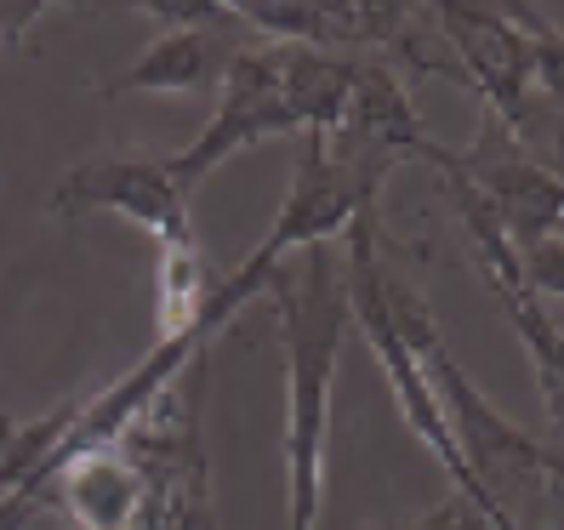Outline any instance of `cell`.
Listing matches in <instances>:
<instances>
[{"label": "cell", "instance_id": "1", "mask_svg": "<svg viewBox=\"0 0 564 530\" xmlns=\"http://www.w3.org/2000/svg\"><path fill=\"white\" fill-rule=\"evenodd\" d=\"M262 296L280 314L285 354V513L291 530H319L325 508V440H330V393L354 331L348 274L330 246H303L274 262Z\"/></svg>", "mask_w": 564, "mask_h": 530}, {"label": "cell", "instance_id": "2", "mask_svg": "<svg viewBox=\"0 0 564 530\" xmlns=\"http://www.w3.org/2000/svg\"><path fill=\"white\" fill-rule=\"evenodd\" d=\"M365 57H337L314 46H285V41H251L235 52L217 91V109L200 126L188 149L165 154L183 194H194L223 160H235L285 131H330L343 120L354 80Z\"/></svg>", "mask_w": 564, "mask_h": 530}, {"label": "cell", "instance_id": "3", "mask_svg": "<svg viewBox=\"0 0 564 530\" xmlns=\"http://www.w3.org/2000/svg\"><path fill=\"white\" fill-rule=\"evenodd\" d=\"M343 274H348L354 325L365 331V343H371L377 366H382V377H388V388H393V400H400V417L411 422V434H416L427 451H434V462L451 474L456 496H468V502L490 519V530H524V524L513 519V508L496 502V496L479 485V474L468 468V456H462V445H456V428H451V417H445V405H440L434 382H427L422 359L405 348V337L393 331V320H388V309H382V291H377V274H382L377 212L359 217V223L348 228V262H343Z\"/></svg>", "mask_w": 564, "mask_h": 530}, {"label": "cell", "instance_id": "4", "mask_svg": "<svg viewBox=\"0 0 564 530\" xmlns=\"http://www.w3.org/2000/svg\"><path fill=\"white\" fill-rule=\"evenodd\" d=\"M434 29L456 57V75L485 97V115L508 126L524 149H547V97L536 86V57H530L524 29L508 7H474V0H440Z\"/></svg>", "mask_w": 564, "mask_h": 530}, {"label": "cell", "instance_id": "5", "mask_svg": "<svg viewBox=\"0 0 564 530\" xmlns=\"http://www.w3.org/2000/svg\"><path fill=\"white\" fill-rule=\"evenodd\" d=\"M451 194H456V212H462V228H468V246L479 257V269L490 280V291L502 296V309L524 343V359L536 371V388H542V411H547V434H553V451H564V331L553 325L547 303L524 285V269H519V251L508 246L502 223L490 217V206L479 201L474 183H462L451 172Z\"/></svg>", "mask_w": 564, "mask_h": 530}, {"label": "cell", "instance_id": "6", "mask_svg": "<svg viewBox=\"0 0 564 530\" xmlns=\"http://www.w3.org/2000/svg\"><path fill=\"white\" fill-rule=\"evenodd\" d=\"M52 217H86V212H115L126 223H138L154 235L160 251L194 246V223H188V194L177 188L165 154H109V160H86L69 177H57L46 194Z\"/></svg>", "mask_w": 564, "mask_h": 530}, {"label": "cell", "instance_id": "7", "mask_svg": "<svg viewBox=\"0 0 564 530\" xmlns=\"http://www.w3.org/2000/svg\"><path fill=\"white\" fill-rule=\"evenodd\" d=\"M154 12L160 23H172L165 35L131 63V69H120L115 80L97 86V97H126V91H212L223 75H228V63H235V52L246 41L240 35V18L235 7H212V0H188V7H177V0H154Z\"/></svg>", "mask_w": 564, "mask_h": 530}, {"label": "cell", "instance_id": "8", "mask_svg": "<svg viewBox=\"0 0 564 530\" xmlns=\"http://www.w3.org/2000/svg\"><path fill=\"white\" fill-rule=\"evenodd\" d=\"M52 502L75 519V530H126L143 502V474L120 445L63 456V468L52 474Z\"/></svg>", "mask_w": 564, "mask_h": 530}, {"label": "cell", "instance_id": "9", "mask_svg": "<svg viewBox=\"0 0 564 530\" xmlns=\"http://www.w3.org/2000/svg\"><path fill=\"white\" fill-rule=\"evenodd\" d=\"M80 417V400L57 405L52 417L41 422H18V417H0V496L18 490L23 479L46 474V462L57 456V445L69 440V428Z\"/></svg>", "mask_w": 564, "mask_h": 530}, {"label": "cell", "instance_id": "10", "mask_svg": "<svg viewBox=\"0 0 564 530\" xmlns=\"http://www.w3.org/2000/svg\"><path fill=\"white\" fill-rule=\"evenodd\" d=\"M508 12L513 23L524 29V41H530V57H536V86L547 104L564 109V29L553 18H542L536 7H524V0H508Z\"/></svg>", "mask_w": 564, "mask_h": 530}, {"label": "cell", "instance_id": "11", "mask_svg": "<svg viewBox=\"0 0 564 530\" xmlns=\"http://www.w3.org/2000/svg\"><path fill=\"white\" fill-rule=\"evenodd\" d=\"M519 269H524V285L542 296H564V235H553V240H542V246H530L524 257H519Z\"/></svg>", "mask_w": 564, "mask_h": 530}, {"label": "cell", "instance_id": "12", "mask_svg": "<svg viewBox=\"0 0 564 530\" xmlns=\"http://www.w3.org/2000/svg\"><path fill=\"white\" fill-rule=\"evenodd\" d=\"M393 530H490V519L468 502V496H445V502H434L427 513H416V519H405V524H393Z\"/></svg>", "mask_w": 564, "mask_h": 530}, {"label": "cell", "instance_id": "13", "mask_svg": "<svg viewBox=\"0 0 564 530\" xmlns=\"http://www.w3.org/2000/svg\"><path fill=\"white\" fill-rule=\"evenodd\" d=\"M46 12H52L46 0H0V46L23 52L29 46V29H35Z\"/></svg>", "mask_w": 564, "mask_h": 530}, {"label": "cell", "instance_id": "14", "mask_svg": "<svg viewBox=\"0 0 564 530\" xmlns=\"http://www.w3.org/2000/svg\"><path fill=\"white\" fill-rule=\"evenodd\" d=\"M536 479L553 485V490H564V451H553L547 440H542V451H536Z\"/></svg>", "mask_w": 564, "mask_h": 530}, {"label": "cell", "instance_id": "15", "mask_svg": "<svg viewBox=\"0 0 564 530\" xmlns=\"http://www.w3.org/2000/svg\"><path fill=\"white\" fill-rule=\"evenodd\" d=\"M547 490H553V485H547ZM553 496H558V502H564V490H553Z\"/></svg>", "mask_w": 564, "mask_h": 530}]
</instances>
